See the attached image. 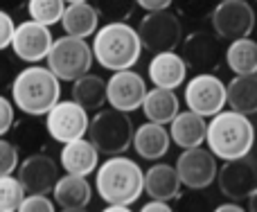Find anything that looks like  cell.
Segmentation results:
<instances>
[{
    "label": "cell",
    "instance_id": "20",
    "mask_svg": "<svg viewBox=\"0 0 257 212\" xmlns=\"http://www.w3.org/2000/svg\"><path fill=\"white\" fill-rule=\"evenodd\" d=\"M169 145H172V136L169 131L165 129V124L158 122H151L147 120L145 124L136 129L133 133V149L140 158L145 160H160L163 156H167Z\"/></svg>",
    "mask_w": 257,
    "mask_h": 212
},
{
    "label": "cell",
    "instance_id": "14",
    "mask_svg": "<svg viewBox=\"0 0 257 212\" xmlns=\"http://www.w3.org/2000/svg\"><path fill=\"white\" fill-rule=\"evenodd\" d=\"M147 95L145 77L133 72L131 68L126 70H115L111 79L106 81V102L117 111L133 113L142 106V99Z\"/></svg>",
    "mask_w": 257,
    "mask_h": 212
},
{
    "label": "cell",
    "instance_id": "31",
    "mask_svg": "<svg viewBox=\"0 0 257 212\" xmlns=\"http://www.w3.org/2000/svg\"><path fill=\"white\" fill-rule=\"evenodd\" d=\"M174 3H176L178 14H183L190 21H201L210 16L214 9V0H174Z\"/></svg>",
    "mask_w": 257,
    "mask_h": 212
},
{
    "label": "cell",
    "instance_id": "8",
    "mask_svg": "<svg viewBox=\"0 0 257 212\" xmlns=\"http://www.w3.org/2000/svg\"><path fill=\"white\" fill-rule=\"evenodd\" d=\"M210 23H212V32L221 41H235L250 36L257 25V18L253 5H248L246 0H219L210 14Z\"/></svg>",
    "mask_w": 257,
    "mask_h": 212
},
{
    "label": "cell",
    "instance_id": "35",
    "mask_svg": "<svg viewBox=\"0 0 257 212\" xmlns=\"http://www.w3.org/2000/svg\"><path fill=\"white\" fill-rule=\"evenodd\" d=\"M14 30H16V23L9 16L7 9L0 7V50H7L12 45L14 39Z\"/></svg>",
    "mask_w": 257,
    "mask_h": 212
},
{
    "label": "cell",
    "instance_id": "5",
    "mask_svg": "<svg viewBox=\"0 0 257 212\" xmlns=\"http://www.w3.org/2000/svg\"><path fill=\"white\" fill-rule=\"evenodd\" d=\"M133 127L131 115L117 109H104L90 120L88 124V140L97 147L99 154L106 156H117L124 154L128 147L133 145Z\"/></svg>",
    "mask_w": 257,
    "mask_h": 212
},
{
    "label": "cell",
    "instance_id": "24",
    "mask_svg": "<svg viewBox=\"0 0 257 212\" xmlns=\"http://www.w3.org/2000/svg\"><path fill=\"white\" fill-rule=\"evenodd\" d=\"M142 113L147 120L158 124H169L181 111V99L172 88H160L154 86L151 90H147L145 99H142Z\"/></svg>",
    "mask_w": 257,
    "mask_h": 212
},
{
    "label": "cell",
    "instance_id": "4",
    "mask_svg": "<svg viewBox=\"0 0 257 212\" xmlns=\"http://www.w3.org/2000/svg\"><path fill=\"white\" fill-rule=\"evenodd\" d=\"M142 54V41L138 30L126 21L106 23L93 36V57L102 68L115 72L126 70L138 63Z\"/></svg>",
    "mask_w": 257,
    "mask_h": 212
},
{
    "label": "cell",
    "instance_id": "11",
    "mask_svg": "<svg viewBox=\"0 0 257 212\" xmlns=\"http://www.w3.org/2000/svg\"><path fill=\"white\" fill-rule=\"evenodd\" d=\"M174 167H176L183 187H187V190H205V187H210L217 181V172H219L217 156L210 149H203V145L183 149Z\"/></svg>",
    "mask_w": 257,
    "mask_h": 212
},
{
    "label": "cell",
    "instance_id": "19",
    "mask_svg": "<svg viewBox=\"0 0 257 212\" xmlns=\"http://www.w3.org/2000/svg\"><path fill=\"white\" fill-rule=\"evenodd\" d=\"M59 165L63 172L68 174H79V176H88L97 169L99 165V151L88 138H77L63 145L61 156H59Z\"/></svg>",
    "mask_w": 257,
    "mask_h": 212
},
{
    "label": "cell",
    "instance_id": "22",
    "mask_svg": "<svg viewBox=\"0 0 257 212\" xmlns=\"http://www.w3.org/2000/svg\"><path fill=\"white\" fill-rule=\"evenodd\" d=\"M181 178L174 165L167 163H156L145 172V192L149 199L160 201H174L181 196Z\"/></svg>",
    "mask_w": 257,
    "mask_h": 212
},
{
    "label": "cell",
    "instance_id": "12",
    "mask_svg": "<svg viewBox=\"0 0 257 212\" xmlns=\"http://www.w3.org/2000/svg\"><path fill=\"white\" fill-rule=\"evenodd\" d=\"M181 57L196 72H212L221 61V39L214 32L196 30L181 41Z\"/></svg>",
    "mask_w": 257,
    "mask_h": 212
},
{
    "label": "cell",
    "instance_id": "10",
    "mask_svg": "<svg viewBox=\"0 0 257 212\" xmlns=\"http://www.w3.org/2000/svg\"><path fill=\"white\" fill-rule=\"evenodd\" d=\"M88 111L81 104H77L75 99H59L52 109L45 113V129H48L50 138L61 145L70 140H77V138H84L88 133Z\"/></svg>",
    "mask_w": 257,
    "mask_h": 212
},
{
    "label": "cell",
    "instance_id": "13",
    "mask_svg": "<svg viewBox=\"0 0 257 212\" xmlns=\"http://www.w3.org/2000/svg\"><path fill=\"white\" fill-rule=\"evenodd\" d=\"M52 32L48 25L36 21H25L21 25H16L14 30V39L9 48L14 50L16 59L25 63H41L43 59H48V52L52 48Z\"/></svg>",
    "mask_w": 257,
    "mask_h": 212
},
{
    "label": "cell",
    "instance_id": "21",
    "mask_svg": "<svg viewBox=\"0 0 257 212\" xmlns=\"http://www.w3.org/2000/svg\"><path fill=\"white\" fill-rule=\"evenodd\" d=\"M169 136L172 142H176L181 149H190V147H201L208 136V122L203 115L194 113V111H178V115L169 122Z\"/></svg>",
    "mask_w": 257,
    "mask_h": 212
},
{
    "label": "cell",
    "instance_id": "39",
    "mask_svg": "<svg viewBox=\"0 0 257 212\" xmlns=\"http://www.w3.org/2000/svg\"><path fill=\"white\" fill-rule=\"evenodd\" d=\"M244 208L239 205V201H232V203H226V205H217V212H241Z\"/></svg>",
    "mask_w": 257,
    "mask_h": 212
},
{
    "label": "cell",
    "instance_id": "33",
    "mask_svg": "<svg viewBox=\"0 0 257 212\" xmlns=\"http://www.w3.org/2000/svg\"><path fill=\"white\" fill-rule=\"evenodd\" d=\"M54 208L57 205L48 199V194H36V192H27L21 203V212H54Z\"/></svg>",
    "mask_w": 257,
    "mask_h": 212
},
{
    "label": "cell",
    "instance_id": "29",
    "mask_svg": "<svg viewBox=\"0 0 257 212\" xmlns=\"http://www.w3.org/2000/svg\"><path fill=\"white\" fill-rule=\"evenodd\" d=\"M25 194L27 192L18 176L12 174L0 176V212H18Z\"/></svg>",
    "mask_w": 257,
    "mask_h": 212
},
{
    "label": "cell",
    "instance_id": "38",
    "mask_svg": "<svg viewBox=\"0 0 257 212\" xmlns=\"http://www.w3.org/2000/svg\"><path fill=\"white\" fill-rule=\"evenodd\" d=\"M142 212H169V201H160V199H151L149 203H145L140 208Z\"/></svg>",
    "mask_w": 257,
    "mask_h": 212
},
{
    "label": "cell",
    "instance_id": "17",
    "mask_svg": "<svg viewBox=\"0 0 257 212\" xmlns=\"http://www.w3.org/2000/svg\"><path fill=\"white\" fill-rule=\"evenodd\" d=\"M54 203L59 210L66 212H81L93 201V185L86 181V176L79 174H63L52 187Z\"/></svg>",
    "mask_w": 257,
    "mask_h": 212
},
{
    "label": "cell",
    "instance_id": "37",
    "mask_svg": "<svg viewBox=\"0 0 257 212\" xmlns=\"http://www.w3.org/2000/svg\"><path fill=\"white\" fill-rule=\"evenodd\" d=\"M136 3L145 12H158V9H169V5H174V0H136Z\"/></svg>",
    "mask_w": 257,
    "mask_h": 212
},
{
    "label": "cell",
    "instance_id": "23",
    "mask_svg": "<svg viewBox=\"0 0 257 212\" xmlns=\"http://www.w3.org/2000/svg\"><path fill=\"white\" fill-rule=\"evenodd\" d=\"M61 25L66 30V34L88 39V36H95V32L99 30V14L90 0H86V3H70L66 5V12L61 16Z\"/></svg>",
    "mask_w": 257,
    "mask_h": 212
},
{
    "label": "cell",
    "instance_id": "26",
    "mask_svg": "<svg viewBox=\"0 0 257 212\" xmlns=\"http://www.w3.org/2000/svg\"><path fill=\"white\" fill-rule=\"evenodd\" d=\"M72 99L81 104L86 111H97L106 102V81L95 72L77 77L72 81Z\"/></svg>",
    "mask_w": 257,
    "mask_h": 212
},
{
    "label": "cell",
    "instance_id": "41",
    "mask_svg": "<svg viewBox=\"0 0 257 212\" xmlns=\"http://www.w3.org/2000/svg\"><path fill=\"white\" fill-rule=\"evenodd\" d=\"M246 201H248V210H250V212H257V187H255L253 192H250Z\"/></svg>",
    "mask_w": 257,
    "mask_h": 212
},
{
    "label": "cell",
    "instance_id": "43",
    "mask_svg": "<svg viewBox=\"0 0 257 212\" xmlns=\"http://www.w3.org/2000/svg\"><path fill=\"white\" fill-rule=\"evenodd\" d=\"M66 3L70 5V3H86V0H66Z\"/></svg>",
    "mask_w": 257,
    "mask_h": 212
},
{
    "label": "cell",
    "instance_id": "18",
    "mask_svg": "<svg viewBox=\"0 0 257 212\" xmlns=\"http://www.w3.org/2000/svg\"><path fill=\"white\" fill-rule=\"evenodd\" d=\"M147 77H149V81L154 86L176 90V88H181L187 79V63L183 61V57L176 50L158 52V54H154V59L149 61Z\"/></svg>",
    "mask_w": 257,
    "mask_h": 212
},
{
    "label": "cell",
    "instance_id": "30",
    "mask_svg": "<svg viewBox=\"0 0 257 212\" xmlns=\"http://www.w3.org/2000/svg\"><path fill=\"white\" fill-rule=\"evenodd\" d=\"M93 7L106 23H120L131 18L138 3L136 0H93Z\"/></svg>",
    "mask_w": 257,
    "mask_h": 212
},
{
    "label": "cell",
    "instance_id": "45",
    "mask_svg": "<svg viewBox=\"0 0 257 212\" xmlns=\"http://www.w3.org/2000/svg\"><path fill=\"white\" fill-rule=\"evenodd\" d=\"M255 27H257V25H255Z\"/></svg>",
    "mask_w": 257,
    "mask_h": 212
},
{
    "label": "cell",
    "instance_id": "25",
    "mask_svg": "<svg viewBox=\"0 0 257 212\" xmlns=\"http://www.w3.org/2000/svg\"><path fill=\"white\" fill-rule=\"evenodd\" d=\"M226 97L232 111L244 115L257 113V72L255 75H235L226 84Z\"/></svg>",
    "mask_w": 257,
    "mask_h": 212
},
{
    "label": "cell",
    "instance_id": "7",
    "mask_svg": "<svg viewBox=\"0 0 257 212\" xmlns=\"http://www.w3.org/2000/svg\"><path fill=\"white\" fill-rule=\"evenodd\" d=\"M138 36L142 41V50H149L151 54L169 52L181 45L183 25L176 14H172L169 9L147 12L138 25Z\"/></svg>",
    "mask_w": 257,
    "mask_h": 212
},
{
    "label": "cell",
    "instance_id": "15",
    "mask_svg": "<svg viewBox=\"0 0 257 212\" xmlns=\"http://www.w3.org/2000/svg\"><path fill=\"white\" fill-rule=\"evenodd\" d=\"M219 190L230 201H246L257 187V169L248 158L223 160V167L217 172Z\"/></svg>",
    "mask_w": 257,
    "mask_h": 212
},
{
    "label": "cell",
    "instance_id": "9",
    "mask_svg": "<svg viewBox=\"0 0 257 212\" xmlns=\"http://www.w3.org/2000/svg\"><path fill=\"white\" fill-rule=\"evenodd\" d=\"M183 99L190 111L203 115V118H212L228 104L226 84L221 81V77L212 75V72H196V77H192L185 84Z\"/></svg>",
    "mask_w": 257,
    "mask_h": 212
},
{
    "label": "cell",
    "instance_id": "28",
    "mask_svg": "<svg viewBox=\"0 0 257 212\" xmlns=\"http://www.w3.org/2000/svg\"><path fill=\"white\" fill-rule=\"evenodd\" d=\"M66 0H27L30 18L43 25H57L61 23V16L66 12Z\"/></svg>",
    "mask_w": 257,
    "mask_h": 212
},
{
    "label": "cell",
    "instance_id": "32",
    "mask_svg": "<svg viewBox=\"0 0 257 212\" xmlns=\"http://www.w3.org/2000/svg\"><path fill=\"white\" fill-rule=\"evenodd\" d=\"M18 169V149L16 145L0 138V176L14 174Z\"/></svg>",
    "mask_w": 257,
    "mask_h": 212
},
{
    "label": "cell",
    "instance_id": "3",
    "mask_svg": "<svg viewBox=\"0 0 257 212\" xmlns=\"http://www.w3.org/2000/svg\"><path fill=\"white\" fill-rule=\"evenodd\" d=\"M208 149L221 160L244 158L255 145V127L250 115L237 111H219L208 122Z\"/></svg>",
    "mask_w": 257,
    "mask_h": 212
},
{
    "label": "cell",
    "instance_id": "6",
    "mask_svg": "<svg viewBox=\"0 0 257 212\" xmlns=\"http://www.w3.org/2000/svg\"><path fill=\"white\" fill-rule=\"evenodd\" d=\"M45 61H48V68L61 81H75L77 77L90 72L95 57H93V48L88 45L86 39L66 34L59 36L57 41H52V48H50Z\"/></svg>",
    "mask_w": 257,
    "mask_h": 212
},
{
    "label": "cell",
    "instance_id": "34",
    "mask_svg": "<svg viewBox=\"0 0 257 212\" xmlns=\"http://www.w3.org/2000/svg\"><path fill=\"white\" fill-rule=\"evenodd\" d=\"M18 70H16V63L5 54V50H0V93L5 90H12V84L16 79Z\"/></svg>",
    "mask_w": 257,
    "mask_h": 212
},
{
    "label": "cell",
    "instance_id": "2",
    "mask_svg": "<svg viewBox=\"0 0 257 212\" xmlns=\"http://www.w3.org/2000/svg\"><path fill=\"white\" fill-rule=\"evenodd\" d=\"M61 99V79L50 68L32 63L12 84V102L21 113L41 118Z\"/></svg>",
    "mask_w": 257,
    "mask_h": 212
},
{
    "label": "cell",
    "instance_id": "1",
    "mask_svg": "<svg viewBox=\"0 0 257 212\" xmlns=\"http://www.w3.org/2000/svg\"><path fill=\"white\" fill-rule=\"evenodd\" d=\"M95 187L104 203H136L145 192V172L126 156H108L95 169Z\"/></svg>",
    "mask_w": 257,
    "mask_h": 212
},
{
    "label": "cell",
    "instance_id": "44",
    "mask_svg": "<svg viewBox=\"0 0 257 212\" xmlns=\"http://www.w3.org/2000/svg\"><path fill=\"white\" fill-rule=\"evenodd\" d=\"M255 3H257V0H255Z\"/></svg>",
    "mask_w": 257,
    "mask_h": 212
},
{
    "label": "cell",
    "instance_id": "40",
    "mask_svg": "<svg viewBox=\"0 0 257 212\" xmlns=\"http://www.w3.org/2000/svg\"><path fill=\"white\" fill-rule=\"evenodd\" d=\"M131 210V205L126 203H108L106 205V212H128Z\"/></svg>",
    "mask_w": 257,
    "mask_h": 212
},
{
    "label": "cell",
    "instance_id": "27",
    "mask_svg": "<svg viewBox=\"0 0 257 212\" xmlns=\"http://www.w3.org/2000/svg\"><path fill=\"white\" fill-rule=\"evenodd\" d=\"M226 63L235 75H255L257 72V41L250 36L230 41L226 50Z\"/></svg>",
    "mask_w": 257,
    "mask_h": 212
},
{
    "label": "cell",
    "instance_id": "36",
    "mask_svg": "<svg viewBox=\"0 0 257 212\" xmlns=\"http://www.w3.org/2000/svg\"><path fill=\"white\" fill-rule=\"evenodd\" d=\"M14 118H16L14 102H9V99L0 93V138H5V133H9V129L14 127Z\"/></svg>",
    "mask_w": 257,
    "mask_h": 212
},
{
    "label": "cell",
    "instance_id": "42",
    "mask_svg": "<svg viewBox=\"0 0 257 212\" xmlns=\"http://www.w3.org/2000/svg\"><path fill=\"white\" fill-rule=\"evenodd\" d=\"M21 3V0H0V7H16V5Z\"/></svg>",
    "mask_w": 257,
    "mask_h": 212
},
{
    "label": "cell",
    "instance_id": "16",
    "mask_svg": "<svg viewBox=\"0 0 257 212\" xmlns=\"http://www.w3.org/2000/svg\"><path fill=\"white\" fill-rule=\"evenodd\" d=\"M59 167L57 160L50 158L48 154H32L18 165V178H21L25 192H36V194H48L52 192L54 183L59 181Z\"/></svg>",
    "mask_w": 257,
    "mask_h": 212
}]
</instances>
